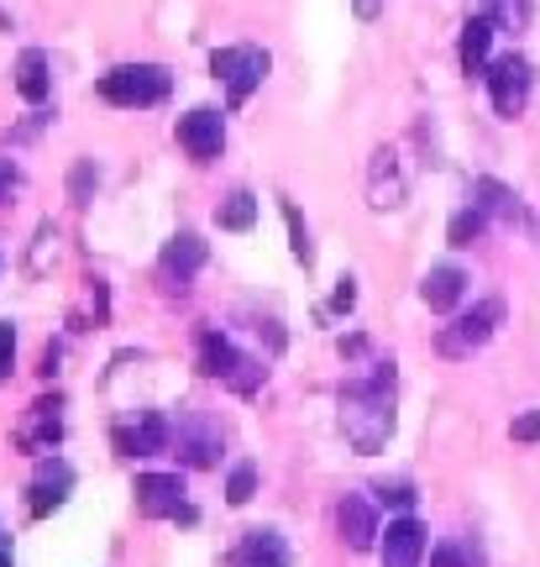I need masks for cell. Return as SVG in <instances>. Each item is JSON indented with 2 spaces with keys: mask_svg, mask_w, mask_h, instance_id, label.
Instances as JSON below:
<instances>
[{
  "mask_svg": "<svg viewBox=\"0 0 540 567\" xmlns=\"http://www.w3.org/2000/svg\"><path fill=\"white\" fill-rule=\"evenodd\" d=\"M341 431L357 452H383L394 436V363H378L373 379L341 389Z\"/></svg>",
  "mask_w": 540,
  "mask_h": 567,
  "instance_id": "cell-1",
  "label": "cell"
},
{
  "mask_svg": "<svg viewBox=\"0 0 540 567\" xmlns=\"http://www.w3.org/2000/svg\"><path fill=\"white\" fill-rule=\"evenodd\" d=\"M168 69L163 63H121L111 74H101V95L121 111H142V105L168 101Z\"/></svg>",
  "mask_w": 540,
  "mask_h": 567,
  "instance_id": "cell-2",
  "label": "cell"
},
{
  "mask_svg": "<svg viewBox=\"0 0 540 567\" xmlns=\"http://www.w3.org/2000/svg\"><path fill=\"white\" fill-rule=\"evenodd\" d=\"M200 373H205V379H220V384L237 389V394H252V389L262 384V363L241 358V352L226 342L220 331H205V337H200Z\"/></svg>",
  "mask_w": 540,
  "mask_h": 567,
  "instance_id": "cell-3",
  "label": "cell"
},
{
  "mask_svg": "<svg viewBox=\"0 0 540 567\" xmlns=\"http://www.w3.org/2000/svg\"><path fill=\"white\" fill-rule=\"evenodd\" d=\"M210 69H216V80L226 84V101L247 105L252 90L268 80V53H262V48H216V53H210Z\"/></svg>",
  "mask_w": 540,
  "mask_h": 567,
  "instance_id": "cell-4",
  "label": "cell"
},
{
  "mask_svg": "<svg viewBox=\"0 0 540 567\" xmlns=\"http://www.w3.org/2000/svg\"><path fill=\"white\" fill-rule=\"evenodd\" d=\"M137 509L153 520H184L195 526V509L184 505V478L179 473H142L137 478Z\"/></svg>",
  "mask_w": 540,
  "mask_h": 567,
  "instance_id": "cell-5",
  "label": "cell"
},
{
  "mask_svg": "<svg viewBox=\"0 0 540 567\" xmlns=\"http://www.w3.org/2000/svg\"><path fill=\"white\" fill-rule=\"evenodd\" d=\"M503 321V305L499 300H482L478 310H467L457 326H446L436 337V347H440V358H467V352H478L488 337H494V326Z\"/></svg>",
  "mask_w": 540,
  "mask_h": 567,
  "instance_id": "cell-6",
  "label": "cell"
},
{
  "mask_svg": "<svg viewBox=\"0 0 540 567\" xmlns=\"http://www.w3.org/2000/svg\"><path fill=\"white\" fill-rule=\"evenodd\" d=\"M482 80H488V95H494L499 116H520L525 101H530V84H536V69H530V59H499Z\"/></svg>",
  "mask_w": 540,
  "mask_h": 567,
  "instance_id": "cell-7",
  "label": "cell"
},
{
  "mask_svg": "<svg viewBox=\"0 0 540 567\" xmlns=\"http://www.w3.org/2000/svg\"><path fill=\"white\" fill-rule=\"evenodd\" d=\"M179 142L184 153L195 163H210L220 158V142H226V126H220V111H189V116H179Z\"/></svg>",
  "mask_w": 540,
  "mask_h": 567,
  "instance_id": "cell-8",
  "label": "cell"
},
{
  "mask_svg": "<svg viewBox=\"0 0 540 567\" xmlns=\"http://www.w3.org/2000/svg\"><path fill=\"white\" fill-rule=\"evenodd\" d=\"M174 442V425L163 421V415H137L132 425H116V452L121 457H153V452H163V446Z\"/></svg>",
  "mask_w": 540,
  "mask_h": 567,
  "instance_id": "cell-9",
  "label": "cell"
},
{
  "mask_svg": "<svg viewBox=\"0 0 540 567\" xmlns=\"http://www.w3.org/2000/svg\"><path fill=\"white\" fill-rule=\"evenodd\" d=\"M59 400H38V405L27 410V421L17 425V446L21 452H53L63 436V415H59Z\"/></svg>",
  "mask_w": 540,
  "mask_h": 567,
  "instance_id": "cell-10",
  "label": "cell"
},
{
  "mask_svg": "<svg viewBox=\"0 0 540 567\" xmlns=\"http://www.w3.org/2000/svg\"><path fill=\"white\" fill-rule=\"evenodd\" d=\"M174 446H179V457L189 467H210L220 452V431L205 415H184L179 425H174Z\"/></svg>",
  "mask_w": 540,
  "mask_h": 567,
  "instance_id": "cell-11",
  "label": "cell"
},
{
  "mask_svg": "<svg viewBox=\"0 0 540 567\" xmlns=\"http://www.w3.org/2000/svg\"><path fill=\"white\" fill-rule=\"evenodd\" d=\"M425 557V526L415 515L404 520H388V536H383V567H420Z\"/></svg>",
  "mask_w": 540,
  "mask_h": 567,
  "instance_id": "cell-12",
  "label": "cell"
},
{
  "mask_svg": "<svg viewBox=\"0 0 540 567\" xmlns=\"http://www.w3.org/2000/svg\"><path fill=\"white\" fill-rule=\"evenodd\" d=\"M336 520H341V542L352 551H367L378 542V515H373V505H367L362 494H346V499H341Z\"/></svg>",
  "mask_w": 540,
  "mask_h": 567,
  "instance_id": "cell-13",
  "label": "cell"
},
{
  "mask_svg": "<svg viewBox=\"0 0 540 567\" xmlns=\"http://www.w3.org/2000/svg\"><path fill=\"white\" fill-rule=\"evenodd\" d=\"M472 205H478L482 216L503 221V226H530V216H525L520 195H515V189H503L499 179H478V184H472Z\"/></svg>",
  "mask_w": 540,
  "mask_h": 567,
  "instance_id": "cell-14",
  "label": "cell"
},
{
  "mask_svg": "<svg viewBox=\"0 0 540 567\" xmlns=\"http://www.w3.org/2000/svg\"><path fill=\"white\" fill-rule=\"evenodd\" d=\"M69 488H74V467L59 463V457L42 463V473L32 478V515H38V520L42 515H53V509L69 499Z\"/></svg>",
  "mask_w": 540,
  "mask_h": 567,
  "instance_id": "cell-15",
  "label": "cell"
},
{
  "mask_svg": "<svg viewBox=\"0 0 540 567\" xmlns=\"http://www.w3.org/2000/svg\"><path fill=\"white\" fill-rule=\"evenodd\" d=\"M200 264H205V243L195 231H179L174 243L163 247V279H179V289L200 274Z\"/></svg>",
  "mask_w": 540,
  "mask_h": 567,
  "instance_id": "cell-16",
  "label": "cell"
},
{
  "mask_svg": "<svg viewBox=\"0 0 540 567\" xmlns=\"http://www.w3.org/2000/svg\"><path fill=\"white\" fill-rule=\"evenodd\" d=\"M17 90L27 105H42L48 101V90H53V74H48V53L42 48H27L17 59Z\"/></svg>",
  "mask_w": 540,
  "mask_h": 567,
  "instance_id": "cell-17",
  "label": "cell"
},
{
  "mask_svg": "<svg viewBox=\"0 0 540 567\" xmlns=\"http://www.w3.org/2000/svg\"><path fill=\"white\" fill-rule=\"evenodd\" d=\"M494 32H499V21L494 17H472L467 27H461V69H467V74H482V69H488Z\"/></svg>",
  "mask_w": 540,
  "mask_h": 567,
  "instance_id": "cell-18",
  "label": "cell"
},
{
  "mask_svg": "<svg viewBox=\"0 0 540 567\" xmlns=\"http://www.w3.org/2000/svg\"><path fill=\"white\" fill-rule=\"evenodd\" d=\"M461 289H467V274H461V268H451V264H440V268H430V274H425V305H430V310H451V305L461 300Z\"/></svg>",
  "mask_w": 540,
  "mask_h": 567,
  "instance_id": "cell-19",
  "label": "cell"
},
{
  "mask_svg": "<svg viewBox=\"0 0 540 567\" xmlns=\"http://www.w3.org/2000/svg\"><path fill=\"white\" fill-rule=\"evenodd\" d=\"M237 567H283V542L273 530H247L237 551Z\"/></svg>",
  "mask_w": 540,
  "mask_h": 567,
  "instance_id": "cell-20",
  "label": "cell"
},
{
  "mask_svg": "<svg viewBox=\"0 0 540 567\" xmlns=\"http://www.w3.org/2000/svg\"><path fill=\"white\" fill-rule=\"evenodd\" d=\"M404 200V184L394 174V153H373V205L388 210V205Z\"/></svg>",
  "mask_w": 540,
  "mask_h": 567,
  "instance_id": "cell-21",
  "label": "cell"
},
{
  "mask_svg": "<svg viewBox=\"0 0 540 567\" xmlns=\"http://www.w3.org/2000/svg\"><path fill=\"white\" fill-rule=\"evenodd\" d=\"M252 221H258V200H252L247 189H237L231 200L220 205V226H226V231H247Z\"/></svg>",
  "mask_w": 540,
  "mask_h": 567,
  "instance_id": "cell-22",
  "label": "cell"
},
{
  "mask_svg": "<svg viewBox=\"0 0 540 567\" xmlns=\"http://www.w3.org/2000/svg\"><path fill=\"white\" fill-rule=\"evenodd\" d=\"M482 226H488V216H482L478 205H472V210H457V216H451L446 237H451V247H472L482 237Z\"/></svg>",
  "mask_w": 540,
  "mask_h": 567,
  "instance_id": "cell-23",
  "label": "cell"
},
{
  "mask_svg": "<svg viewBox=\"0 0 540 567\" xmlns=\"http://www.w3.org/2000/svg\"><path fill=\"white\" fill-rule=\"evenodd\" d=\"M488 17L509 32H520V27H530V0H488Z\"/></svg>",
  "mask_w": 540,
  "mask_h": 567,
  "instance_id": "cell-24",
  "label": "cell"
},
{
  "mask_svg": "<svg viewBox=\"0 0 540 567\" xmlns=\"http://www.w3.org/2000/svg\"><path fill=\"white\" fill-rule=\"evenodd\" d=\"M283 221H289V237H294V258H300V264L310 268V258H315V247H310V231H304L300 210H294V205H283Z\"/></svg>",
  "mask_w": 540,
  "mask_h": 567,
  "instance_id": "cell-25",
  "label": "cell"
},
{
  "mask_svg": "<svg viewBox=\"0 0 540 567\" xmlns=\"http://www.w3.org/2000/svg\"><path fill=\"white\" fill-rule=\"evenodd\" d=\"M90 195H95V163H74V174H69V200L90 205Z\"/></svg>",
  "mask_w": 540,
  "mask_h": 567,
  "instance_id": "cell-26",
  "label": "cell"
},
{
  "mask_svg": "<svg viewBox=\"0 0 540 567\" xmlns=\"http://www.w3.org/2000/svg\"><path fill=\"white\" fill-rule=\"evenodd\" d=\"M252 488H258V473L241 463L237 473H231V484H226V499H231V505H247V499H252Z\"/></svg>",
  "mask_w": 540,
  "mask_h": 567,
  "instance_id": "cell-27",
  "label": "cell"
},
{
  "mask_svg": "<svg viewBox=\"0 0 540 567\" xmlns=\"http://www.w3.org/2000/svg\"><path fill=\"white\" fill-rule=\"evenodd\" d=\"M11 363H17V331L0 321V384L11 379Z\"/></svg>",
  "mask_w": 540,
  "mask_h": 567,
  "instance_id": "cell-28",
  "label": "cell"
},
{
  "mask_svg": "<svg viewBox=\"0 0 540 567\" xmlns=\"http://www.w3.org/2000/svg\"><path fill=\"white\" fill-rule=\"evenodd\" d=\"M509 431H515V442H540V410H525Z\"/></svg>",
  "mask_w": 540,
  "mask_h": 567,
  "instance_id": "cell-29",
  "label": "cell"
},
{
  "mask_svg": "<svg viewBox=\"0 0 540 567\" xmlns=\"http://www.w3.org/2000/svg\"><path fill=\"white\" fill-rule=\"evenodd\" d=\"M430 567H467V557H461V547H451V542H446V547L430 551Z\"/></svg>",
  "mask_w": 540,
  "mask_h": 567,
  "instance_id": "cell-30",
  "label": "cell"
},
{
  "mask_svg": "<svg viewBox=\"0 0 540 567\" xmlns=\"http://www.w3.org/2000/svg\"><path fill=\"white\" fill-rule=\"evenodd\" d=\"M17 184H21L17 163H11V158H0V200H6V195H11V189H17Z\"/></svg>",
  "mask_w": 540,
  "mask_h": 567,
  "instance_id": "cell-31",
  "label": "cell"
},
{
  "mask_svg": "<svg viewBox=\"0 0 540 567\" xmlns=\"http://www.w3.org/2000/svg\"><path fill=\"white\" fill-rule=\"evenodd\" d=\"M331 305H336V310H352V305H357V289H352V279L336 284V300H331Z\"/></svg>",
  "mask_w": 540,
  "mask_h": 567,
  "instance_id": "cell-32",
  "label": "cell"
},
{
  "mask_svg": "<svg viewBox=\"0 0 540 567\" xmlns=\"http://www.w3.org/2000/svg\"><path fill=\"white\" fill-rule=\"evenodd\" d=\"M383 499H388V505H404V509H409V505H415V494H409V488H383Z\"/></svg>",
  "mask_w": 540,
  "mask_h": 567,
  "instance_id": "cell-33",
  "label": "cell"
},
{
  "mask_svg": "<svg viewBox=\"0 0 540 567\" xmlns=\"http://www.w3.org/2000/svg\"><path fill=\"white\" fill-rule=\"evenodd\" d=\"M352 11H357L362 21H373V17L383 11V0H352Z\"/></svg>",
  "mask_w": 540,
  "mask_h": 567,
  "instance_id": "cell-34",
  "label": "cell"
},
{
  "mask_svg": "<svg viewBox=\"0 0 540 567\" xmlns=\"http://www.w3.org/2000/svg\"><path fill=\"white\" fill-rule=\"evenodd\" d=\"M0 567H11V551H0Z\"/></svg>",
  "mask_w": 540,
  "mask_h": 567,
  "instance_id": "cell-35",
  "label": "cell"
}]
</instances>
